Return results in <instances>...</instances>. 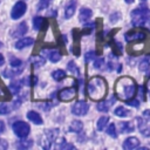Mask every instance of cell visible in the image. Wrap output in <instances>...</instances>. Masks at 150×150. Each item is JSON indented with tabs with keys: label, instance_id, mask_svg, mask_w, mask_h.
Listing matches in <instances>:
<instances>
[{
	"label": "cell",
	"instance_id": "obj_17",
	"mask_svg": "<svg viewBox=\"0 0 150 150\" xmlns=\"http://www.w3.org/2000/svg\"><path fill=\"white\" fill-rule=\"evenodd\" d=\"M27 30H28L27 23H26L25 21H22V22L15 28V30L12 33V36H13V38H22V36L27 33Z\"/></svg>",
	"mask_w": 150,
	"mask_h": 150
},
{
	"label": "cell",
	"instance_id": "obj_33",
	"mask_svg": "<svg viewBox=\"0 0 150 150\" xmlns=\"http://www.w3.org/2000/svg\"><path fill=\"white\" fill-rule=\"evenodd\" d=\"M52 0H40L39 4H38V11H43V9H47L48 6L50 5Z\"/></svg>",
	"mask_w": 150,
	"mask_h": 150
},
{
	"label": "cell",
	"instance_id": "obj_13",
	"mask_svg": "<svg viewBox=\"0 0 150 150\" xmlns=\"http://www.w3.org/2000/svg\"><path fill=\"white\" fill-rule=\"evenodd\" d=\"M26 117L28 118V121H30V122L34 123V124L41 125V124L43 123V120H42L41 115H40L38 111H35V110H29V111H27Z\"/></svg>",
	"mask_w": 150,
	"mask_h": 150
},
{
	"label": "cell",
	"instance_id": "obj_41",
	"mask_svg": "<svg viewBox=\"0 0 150 150\" xmlns=\"http://www.w3.org/2000/svg\"><path fill=\"white\" fill-rule=\"evenodd\" d=\"M143 118H144V120H146L148 122L150 121V110H149V109L143 111Z\"/></svg>",
	"mask_w": 150,
	"mask_h": 150
},
{
	"label": "cell",
	"instance_id": "obj_40",
	"mask_svg": "<svg viewBox=\"0 0 150 150\" xmlns=\"http://www.w3.org/2000/svg\"><path fill=\"white\" fill-rule=\"evenodd\" d=\"M8 148V143L6 139L4 138H0V150H6Z\"/></svg>",
	"mask_w": 150,
	"mask_h": 150
},
{
	"label": "cell",
	"instance_id": "obj_10",
	"mask_svg": "<svg viewBox=\"0 0 150 150\" xmlns=\"http://www.w3.org/2000/svg\"><path fill=\"white\" fill-rule=\"evenodd\" d=\"M136 122H137V127H138L139 132L143 136L149 137L150 136V125L148 124V121L144 118H141V117H136Z\"/></svg>",
	"mask_w": 150,
	"mask_h": 150
},
{
	"label": "cell",
	"instance_id": "obj_49",
	"mask_svg": "<svg viewBox=\"0 0 150 150\" xmlns=\"http://www.w3.org/2000/svg\"><path fill=\"white\" fill-rule=\"evenodd\" d=\"M141 1H144V0H141Z\"/></svg>",
	"mask_w": 150,
	"mask_h": 150
},
{
	"label": "cell",
	"instance_id": "obj_44",
	"mask_svg": "<svg viewBox=\"0 0 150 150\" xmlns=\"http://www.w3.org/2000/svg\"><path fill=\"white\" fill-rule=\"evenodd\" d=\"M146 90H148V91H150V80L146 82Z\"/></svg>",
	"mask_w": 150,
	"mask_h": 150
},
{
	"label": "cell",
	"instance_id": "obj_18",
	"mask_svg": "<svg viewBox=\"0 0 150 150\" xmlns=\"http://www.w3.org/2000/svg\"><path fill=\"white\" fill-rule=\"evenodd\" d=\"M93 15V12L90 8H87V7H83L80 9V13H79V19L81 22H87Z\"/></svg>",
	"mask_w": 150,
	"mask_h": 150
},
{
	"label": "cell",
	"instance_id": "obj_15",
	"mask_svg": "<svg viewBox=\"0 0 150 150\" xmlns=\"http://www.w3.org/2000/svg\"><path fill=\"white\" fill-rule=\"evenodd\" d=\"M75 9H76V0H70V1L67 4L66 8H64V19H66V20L70 19V18L74 15Z\"/></svg>",
	"mask_w": 150,
	"mask_h": 150
},
{
	"label": "cell",
	"instance_id": "obj_38",
	"mask_svg": "<svg viewBox=\"0 0 150 150\" xmlns=\"http://www.w3.org/2000/svg\"><path fill=\"white\" fill-rule=\"evenodd\" d=\"M127 104H129V105H131V107H135V108H138V107H139V101L131 98V100L127 101Z\"/></svg>",
	"mask_w": 150,
	"mask_h": 150
},
{
	"label": "cell",
	"instance_id": "obj_25",
	"mask_svg": "<svg viewBox=\"0 0 150 150\" xmlns=\"http://www.w3.org/2000/svg\"><path fill=\"white\" fill-rule=\"evenodd\" d=\"M108 122H109V117H108V116H101V117L97 120V123H96L97 130H98V131H102V130L107 127Z\"/></svg>",
	"mask_w": 150,
	"mask_h": 150
},
{
	"label": "cell",
	"instance_id": "obj_3",
	"mask_svg": "<svg viewBox=\"0 0 150 150\" xmlns=\"http://www.w3.org/2000/svg\"><path fill=\"white\" fill-rule=\"evenodd\" d=\"M131 19H132V25L136 27L144 26L146 21H150V9L145 7H138L135 8L131 12Z\"/></svg>",
	"mask_w": 150,
	"mask_h": 150
},
{
	"label": "cell",
	"instance_id": "obj_37",
	"mask_svg": "<svg viewBox=\"0 0 150 150\" xmlns=\"http://www.w3.org/2000/svg\"><path fill=\"white\" fill-rule=\"evenodd\" d=\"M59 148H60V149H74L75 146H74L73 144H70V143H67V142L63 139V141H62V144H60Z\"/></svg>",
	"mask_w": 150,
	"mask_h": 150
},
{
	"label": "cell",
	"instance_id": "obj_31",
	"mask_svg": "<svg viewBox=\"0 0 150 150\" xmlns=\"http://www.w3.org/2000/svg\"><path fill=\"white\" fill-rule=\"evenodd\" d=\"M107 134L112 137V138H117V131H116V125L114 123H110L107 128Z\"/></svg>",
	"mask_w": 150,
	"mask_h": 150
},
{
	"label": "cell",
	"instance_id": "obj_30",
	"mask_svg": "<svg viewBox=\"0 0 150 150\" xmlns=\"http://www.w3.org/2000/svg\"><path fill=\"white\" fill-rule=\"evenodd\" d=\"M12 109H14L13 105H9L8 103H0V115H7Z\"/></svg>",
	"mask_w": 150,
	"mask_h": 150
},
{
	"label": "cell",
	"instance_id": "obj_2",
	"mask_svg": "<svg viewBox=\"0 0 150 150\" xmlns=\"http://www.w3.org/2000/svg\"><path fill=\"white\" fill-rule=\"evenodd\" d=\"M108 91V84L107 81L101 76H94L90 79V81L87 84V93L88 96L93 101H102Z\"/></svg>",
	"mask_w": 150,
	"mask_h": 150
},
{
	"label": "cell",
	"instance_id": "obj_22",
	"mask_svg": "<svg viewBox=\"0 0 150 150\" xmlns=\"http://www.w3.org/2000/svg\"><path fill=\"white\" fill-rule=\"evenodd\" d=\"M45 62H46V59L43 56H41V55H34L30 59V63L34 67H41V66L45 64Z\"/></svg>",
	"mask_w": 150,
	"mask_h": 150
},
{
	"label": "cell",
	"instance_id": "obj_16",
	"mask_svg": "<svg viewBox=\"0 0 150 150\" xmlns=\"http://www.w3.org/2000/svg\"><path fill=\"white\" fill-rule=\"evenodd\" d=\"M139 145V141L136 137H128L124 142H123V148L125 150H132L136 149Z\"/></svg>",
	"mask_w": 150,
	"mask_h": 150
},
{
	"label": "cell",
	"instance_id": "obj_14",
	"mask_svg": "<svg viewBox=\"0 0 150 150\" xmlns=\"http://www.w3.org/2000/svg\"><path fill=\"white\" fill-rule=\"evenodd\" d=\"M114 102H115V96H111L107 101H98V103H97V110L98 111H102V112H107L110 109V107L114 104Z\"/></svg>",
	"mask_w": 150,
	"mask_h": 150
},
{
	"label": "cell",
	"instance_id": "obj_19",
	"mask_svg": "<svg viewBox=\"0 0 150 150\" xmlns=\"http://www.w3.org/2000/svg\"><path fill=\"white\" fill-rule=\"evenodd\" d=\"M82 129H83V123L79 120L71 121V123L69 124V128H68L69 132H76V134H80L82 131Z\"/></svg>",
	"mask_w": 150,
	"mask_h": 150
},
{
	"label": "cell",
	"instance_id": "obj_11",
	"mask_svg": "<svg viewBox=\"0 0 150 150\" xmlns=\"http://www.w3.org/2000/svg\"><path fill=\"white\" fill-rule=\"evenodd\" d=\"M42 53L46 54V57H47L50 62H53V63L59 62V61L61 60V57H62L61 53H60L57 49H43Z\"/></svg>",
	"mask_w": 150,
	"mask_h": 150
},
{
	"label": "cell",
	"instance_id": "obj_8",
	"mask_svg": "<svg viewBox=\"0 0 150 150\" xmlns=\"http://www.w3.org/2000/svg\"><path fill=\"white\" fill-rule=\"evenodd\" d=\"M89 110V104L86 101H77L71 105V114L75 116H84Z\"/></svg>",
	"mask_w": 150,
	"mask_h": 150
},
{
	"label": "cell",
	"instance_id": "obj_46",
	"mask_svg": "<svg viewBox=\"0 0 150 150\" xmlns=\"http://www.w3.org/2000/svg\"><path fill=\"white\" fill-rule=\"evenodd\" d=\"M125 2H127V4H132L134 0H125Z\"/></svg>",
	"mask_w": 150,
	"mask_h": 150
},
{
	"label": "cell",
	"instance_id": "obj_4",
	"mask_svg": "<svg viewBox=\"0 0 150 150\" xmlns=\"http://www.w3.org/2000/svg\"><path fill=\"white\" fill-rule=\"evenodd\" d=\"M59 136V129H48L45 130V132L40 136L39 143L43 149H49L53 144V142Z\"/></svg>",
	"mask_w": 150,
	"mask_h": 150
},
{
	"label": "cell",
	"instance_id": "obj_32",
	"mask_svg": "<svg viewBox=\"0 0 150 150\" xmlns=\"http://www.w3.org/2000/svg\"><path fill=\"white\" fill-rule=\"evenodd\" d=\"M67 69H68L70 73L75 74V75H80V70H79V68H77V66L75 64L74 61H69V62H68V64H67Z\"/></svg>",
	"mask_w": 150,
	"mask_h": 150
},
{
	"label": "cell",
	"instance_id": "obj_12",
	"mask_svg": "<svg viewBox=\"0 0 150 150\" xmlns=\"http://www.w3.org/2000/svg\"><path fill=\"white\" fill-rule=\"evenodd\" d=\"M33 45H34V39H33V38H29V36H25V38L19 39V40L15 42L14 47H15L16 49H23V48H27V47L33 46Z\"/></svg>",
	"mask_w": 150,
	"mask_h": 150
},
{
	"label": "cell",
	"instance_id": "obj_26",
	"mask_svg": "<svg viewBox=\"0 0 150 150\" xmlns=\"http://www.w3.org/2000/svg\"><path fill=\"white\" fill-rule=\"evenodd\" d=\"M120 129L122 132H132L135 127L131 122H121L120 123Z\"/></svg>",
	"mask_w": 150,
	"mask_h": 150
},
{
	"label": "cell",
	"instance_id": "obj_27",
	"mask_svg": "<svg viewBox=\"0 0 150 150\" xmlns=\"http://www.w3.org/2000/svg\"><path fill=\"white\" fill-rule=\"evenodd\" d=\"M52 77L55 80V81H61L66 77V71L62 70V69H56V70H53L52 71Z\"/></svg>",
	"mask_w": 150,
	"mask_h": 150
},
{
	"label": "cell",
	"instance_id": "obj_45",
	"mask_svg": "<svg viewBox=\"0 0 150 150\" xmlns=\"http://www.w3.org/2000/svg\"><path fill=\"white\" fill-rule=\"evenodd\" d=\"M62 40H63V42H66V43H67V41H68V40H67V36H66V35H62Z\"/></svg>",
	"mask_w": 150,
	"mask_h": 150
},
{
	"label": "cell",
	"instance_id": "obj_9",
	"mask_svg": "<svg viewBox=\"0 0 150 150\" xmlns=\"http://www.w3.org/2000/svg\"><path fill=\"white\" fill-rule=\"evenodd\" d=\"M76 96V88L75 87H69V88H64L62 90L59 91V100L60 101H63V102H69V101H73Z\"/></svg>",
	"mask_w": 150,
	"mask_h": 150
},
{
	"label": "cell",
	"instance_id": "obj_6",
	"mask_svg": "<svg viewBox=\"0 0 150 150\" xmlns=\"http://www.w3.org/2000/svg\"><path fill=\"white\" fill-rule=\"evenodd\" d=\"M26 9H27V5L25 1L22 0H19L14 4V6L12 7V11H11V18L13 20H18L20 19L25 13H26Z\"/></svg>",
	"mask_w": 150,
	"mask_h": 150
},
{
	"label": "cell",
	"instance_id": "obj_20",
	"mask_svg": "<svg viewBox=\"0 0 150 150\" xmlns=\"http://www.w3.org/2000/svg\"><path fill=\"white\" fill-rule=\"evenodd\" d=\"M15 146L19 148V149H28V148H32L33 146V139H27L26 137L21 138L20 141H18L15 143Z\"/></svg>",
	"mask_w": 150,
	"mask_h": 150
},
{
	"label": "cell",
	"instance_id": "obj_34",
	"mask_svg": "<svg viewBox=\"0 0 150 150\" xmlns=\"http://www.w3.org/2000/svg\"><path fill=\"white\" fill-rule=\"evenodd\" d=\"M104 66V59L103 57H98V59H95L94 61V67L96 69H102Z\"/></svg>",
	"mask_w": 150,
	"mask_h": 150
},
{
	"label": "cell",
	"instance_id": "obj_42",
	"mask_svg": "<svg viewBox=\"0 0 150 150\" xmlns=\"http://www.w3.org/2000/svg\"><path fill=\"white\" fill-rule=\"evenodd\" d=\"M4 131H5V122L0 120V135H1Z\"/></svg>",
	"mask_w": 150,
	"mask_h": 150
},
{
	"label": "cell",
	"instance_id": "obj_1",
	"mask_svg": "<svg viewBox=\"0 0 150 150\" xmlns=\"http://www.w3.org/2000/svg\"><path fill=\"white\" fill-rule=\"evenodd\" d=\"M138 87L136 81L130 76H122L116 81L115 84V95L122 101H129L134 98Z\"/></svg>",
	"mask_w": 150,
	"mask_h": 150
},
{
	"label": "cell",
	"instance_id": "obj_43",
	"mask_svg": "<svg viewBox=\"0 0 150 150\" xmlns=\"http://www.w3.org/2000/svg\"><path fill=\"white\" fill-rule=\"evenodd\" d=\"M4 63H5V57L2 54H0V66H2Z\"/></svg>",
	"mask_w": 150,
	"mask_h": 150
},
{
	"label": "cell",
	"instance_id": "obj_39",
	"mask_svg": "<svg viewBox=\"0 0 150 150\" xmlns=\"http://www.w3.org/2000/svg\"><path fill=\"white\" fill-rule=\"evenodd\" d=\"M138 89H139V94H138V95H139V97H141V101H145V100H146V97H145V95H144V90L146 89L145 86H144V87H139Z\"/></svg>",
	"mask_w": 150,
	"mask_h": 150
},
{
	"label": "cell",
	"instance_id": "obj_21",
	"mask_svg": "<svg viewBox=\"0 0 150 150\" xmlns=\"http://www.w3.org/2000/svg\"><path fill=\"white\" fill-rule=\"evenodd\" d=\"M114 114H115L116 116H118V117H128V116L131 115V111L128 110L127 108L120 105V107H117V108L114 110Z\"/></svg>",
	"mask_w": 150,
	"mask_h": 150
},
{
	"label": "cell",
	"instance_id": "obj_48",
	"mask_svg": "<svg viewBox=\"0 0 150 150\" xmlns=\"http://www.w3.org/2000/svg\"><path fill=\"white\" fill-rule=\"evenodd\" d=\"M149 28H150V25H149Z\"/></svg>",
	"mask_w": 150,
	"mask_h": 150
},
{
	"label": "cell",
	"instance_id": "obj_23",
	"mask_svg": "<svg viewBox=\"0 0 150 150\" xmlns=\"http://www.w3.org/2000/svg\"><path fill=\"white\" fill-rule=\"evenodd\" d=\"M21 86H23L22 84V81H15V82H12L8 86V89H9V91L13 95H16V94H19V91L21 89Z\"/></svg>",
	"mask_w": 150,
	"mask_h": 150
},
{
	"label": "cell",
	"instance_id": "obj_7",
	"mask_svg": "<svg viewBox=\"0 0 150 150\" xmlns=\"http://www.w3.org/2000/svg\"><path fill=\"white\" fill-rule=\"evenodd\" d=\"M146 38L145 30L142 29H131L128 33H125V41L127 42H141Z\"/></svg>",
	"mask_w": 150,
	"mask_h": 150
},
{
	"label": "cell",
	"instance_id": "obj_28",
	"mask_svg": "<svg viewBox=\"0 0 150 150\" xmlns=\"http://www.w3.org/2000/svg\"><path fill=\"white\" fill-rule=\"evenodd\" d=\"M43 22H45V19L42 16H34L33 18V27L35 30H40L43 26Z\"/></svg>",
	"mask_w": 150,
	"mask_h": 150
},
{
	"label": "cell",
	"instance_id": "obj_47",
	"mask_svg": "<svg viewBox=\"0 0 150 150\" xmlns=\"http://www.w3.org/2000/svg\"><path fill=\"white\" fill-rule=\"evenodd\" d=\"M1 47H2V42L0 41V48H1Z\"/></svg>",
	"mask_w": 150,
	"mask_h": 150
},
{
	"label": "cell",
	"instance_id": "obj_5",
	"mask_svg": "<svg viewBox=\"0 0 150 150\" xmlns=\"http://www.w3.org/2000/svg\"><path fill=\"white\" fill-rule=\"evenodd\" d=\"M12 129L14 131V134L19 137V138H23V137H27L29 131H30V127L27 122L25 121H16L13 123L12 125Z\"/></svg>",
	"mask_w": 150,
	"mask_h": 150
},
{
	"label": "cell",
	"instance_id": "obj_29",
	"mask_svg": "<svg viewBox=\"0 0 150 150\" xmlns=\"http://www.w3.org/2000/svg\"><path fill=\"white\" fill-rule=\"evenodd\" d=\"M9 64H11L12 68H21L22 67V61L20 59H18V57L12 55L9 57Z\"/></svg>",
	"mask_w": 150,
	"mask_h": 150
},
{
	"label": "cell",
	"instance_id": "obj_35",
	"mask_svg": "<svg viewBox=\"0 0 150 150\" xmlns=\"http://www.w3.org/2000/svg\"><path fill=\"white\" fill-rule=\"evenodd\" d=\"M93 60H95V52H93V50L87 52V53L84 54V61L88 63V62H90V61H93Z\"/></svg>",
	"mask_w": 150,
	"mask_h": 150
},
{
	"label": "cell",
	"instance_id": "obj_36",
	"mask_svg": "<svg viewBox=\"0 0 150 150\" xmlns=\"http://www.w3.org/2000/svg\"><path fill=\"white\" fill-rule=\"evenodd\" d=\"M121 13L120 12H115V13H112L111 15H110V22L111 23H115L116 21H118L120 19H121Z\"/></svg>",
	"mask_w": 150,
	"mask_h": 150
},
{
	"label": "cell",
	"instance_id": "obj_24",
	"mask_svg": "<svg viewBox=\"0 0 150 150\" xmlns=\"http://www.w3.org/2000/svg\"><path fill=\"white\" fill-rule=\"evenodd\" d=\"M149 67H150V55H145L142 59V61L139 62L138 68H139L141 71H145V70L149 69Z\"/></svg>",
	"mask_w": 150,
	"mask_h": 150
}]
</instances>
